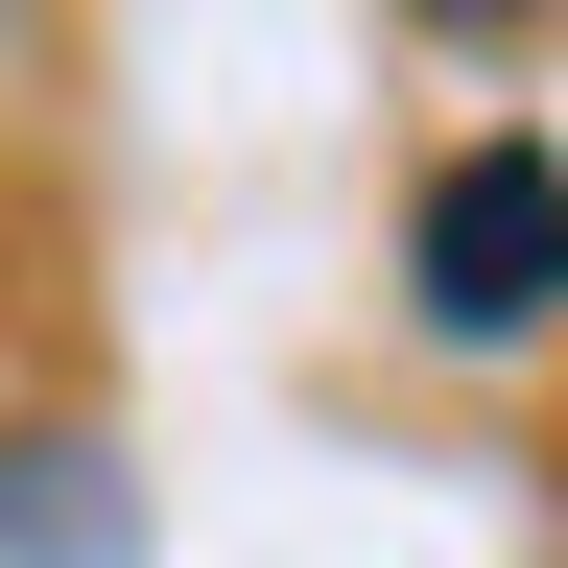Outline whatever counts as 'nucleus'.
I'll return each instance as SVG.
<instances>
[{
  "label": "nucleus",
  "mask_w": 568,
  "mask_h": 568,
  "mask_svg": "<svg viewBox=\"0 0 568 568\" xmlns=\"http://www.w3.org/2000/svg\"><path fill=\"white\" fill-rule=\"evenodd\" d=\"M403 308L450 332V355H521L568 332V142H450L403 213Z\"/></svg>",
  "instance_id": "nucleus-1"
},
{
  "label": "nucleus",
  "mask_w": 568,
  "mask_h": 568,
  "mask_svg": "<svg viewBox=\"0 0 568 568\" xmlns=\"http://www.w3.org/2000/svg\"><path fill=\"white\" fill-rule=\"evenodd\" d=\"M426 24H521V0H426Z\"/></svg>",
  "instance_id": "nucleus-3"
},
{
  "label": "nucleus",
  "mask_w": 568,
  "mask_h": 568,
  "mask_svg": "<svg viewBox=\"0 0 568 568\" xmlns=\"http://www.w3.org/2000/svg\"><path fill=\"white\" fill-rule=\"evenodd\" d=\"M0 568H119V497H95V450H0Z\"/></svg>",
  "instance_id": "nucleus-2"
}]
</instances>
